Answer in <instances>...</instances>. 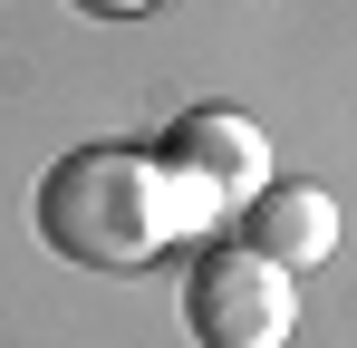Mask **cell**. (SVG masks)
<instances>
[{"mask_svg":"<svg viewBox=\"0 0 357 348\" xmlns=\"http://www.w3.org/2000/svg\"><path fill=\"white\" fill-rule=\"evenodd\" d=\"M241 252H261L271 271H319L338 252V203L319 184H261L241 203Z\"/></svg>","mask_w":357,"mask_h":348,"instance_id":"obj_4","label":"cell"},{"mask_svg":"<svg viewBox=\"0 0 357 348\" xmlns=\"http://www.w3.org/2000/svg\"><path fill=\"white\" fill-rule=\"evenodd\" d=\"M183 329H193V348H290L299 290H290V271H271L261 252L213 242V252H193V271H183Z\"/></svg>","mask_w":357,"mask_h":348,"instance_id":"obj_3","label":"cell"},{"mask_svg":"<svg viewBox=\"0 0 357 348\" xmlns=\"http://www.w3.org/2000/svg\"><path fill=\"white\" fill-rule=\"evenodd\" d=\"M145 165L165 184L174 223H213V213H232V203H251L271 184V145H261V126L241 107H193V116L165 126V145Z\"/></svg>","mask_w":357,"mask_h":348,"instance_id":"obj_2","label":"cell"},{"mask_svg":"<svg viewBox=\"0 0 357 348\" xmlns=\"http://www.w3.org/2000/svg\"><path fill=\"white\" fill-rule=\"evenodd\" d=\"M39 232L77 271H135V261L165 252L174 203H165V184H155V165L135 145H77L39 184Z\"/></svg>","mask_w":357,"mask_h":348,"instance_id":"obj_1","label":"cell"},{"mask_svg":"<svg viewBox=\"0 0 357 348\" xmlns=\"http://www.w3.org/2000/svg\"><path fill=\"white\" fill-rule=\"evenodd\" d=\"M77 10H87V20H145L155 0H77Z\"/></svg>","mask_w":357,"mask_h":348,"instance_id":"obj_5","label":"cell"}]
</instances>
